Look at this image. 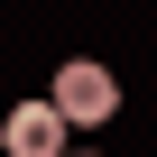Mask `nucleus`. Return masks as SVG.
Wrapping results in <instances>:
<instances>
[{
	"mask_svg": "<svg viewBox=\"0 0 157 157\" xmlns=\"http://www.w3.org/2000/svg\"><path fill=\"white\" fill-rule=\"evenodd\" d=\"M0 157H10V139H0Z\"/></svg>",
	"mask_w": 157,
	"mask_h": 157,
	"instance_id": "nucleus-3",
	"label": "nucleus"
},
{
	"mask_svg": "<svg viewBox=\"0 0 157 157\" xmlns=\"http://www.w3.org/2000/svg\"><path fill=\"white\" fill-rule=\"evenodd\" d=\"M46 102L65 111V129H93V120H111V111H120V83H111L102 65H65Z\"/></svg>",
	"mask_w": 157,
	"mask_h": 157,
	"instance_id": "nucleus-1",
	"label": "nucleus"
},
{
	"mask_svg": "<svg viewBox=\"0 0 157 157\" xmlns=\"http://www.w3.org/2000/svg\"><path fill=\"white\" fill-rule=\"evenodd\" d=\"M65 157H83V148H65Z\"/></svg>",
	"mask_w": 157,
	"mask_h": 157,
	"instance_id": "nucleus-4",
	"label": "nucleus"
},
{
	"mask_svg": "<svg viewBox=\"0 0 157 157\" xmlns=\"http://www.w3.org/2000/svg\"><path fill=\"white\" fill-rule=\"evenodd\" d=\"M0 139H10V157H65V111L56 102H19L0 120Z\"/></svg>",
	"mask_w": 157,
	"mask_h": 157,
	"instance_id": "nucleus-2",
	"label": "nucleus"
}]
</instances>
